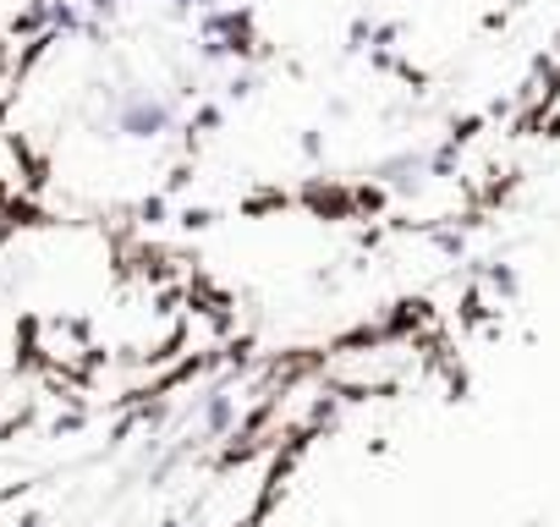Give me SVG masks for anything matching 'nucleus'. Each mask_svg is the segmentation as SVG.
Here are the masks:
<instances>
[{
  "mask_svg": "<svg viewBox=\"0 0 560 527\" xmlns=\"http://www.w3.org/2000/svg\"><path fill=\"white\" fill-rule=\"evenodd\" d=\"M116 132L121 138H132V143H154V138H165L171 127H176V105L165 99V94H154V89H127L121 99H116Z\"/></svg>",
  "mask_w": 560,
  "mask_h": 527,
  "instance_id": "nucleus-1",
  "label": "nucleus"
},
{
  "mask_svg": "<svg viewBox=\"0 0 560 527\" xmlns=\"http://www.w3.org/2000/svg\"><path fill=\"white\" fill-rule=\"evenodd\" d=\"M203 50L209 56H247L253 50V23H247V12H225V7H214V12H203Z\"/></svg>",
  "mask_w": 560,
  "mask_h": 527,
  "instance_id": "nucleus-2",
  "label": "nucleus"
},
{
  "mask_svg": "<svg viewBox=\"0 0 560 527\" xmlns=\"http://www.w3.org/2000/svg\"><path fill=\"white\" fill-rule=\"evenodd\" d=\"M28 181H34V165H28L23 143H18L12 132H0V198H7V192H23Z\"/></svg>",
  "mask_w": 560,
  "mask_h": 527,
  "instance_id": "nucleus-3",
  "label": "nucleus"
},
{
  "mask_svg": "<svg viewBox=\"0 0 560 527\" xmlns=\"http://www.w3.org/2000/svg\"><path fill=\"white\" fill-rule=\"evenodd\" d=\"M231 429H236V396H231V390H209V396H203V434L220 440V434H231Z\"/></svg>",
  "mask_w": 560,
  "mask_h": 527,
  "instance_id": "nucleus-4",
  "label": "nucleus"
},
{
  "mask_svg": "<svg viewBox=\"0 0 560 527\" xmlns=\"http://www.w3.org/2000/svg\"><path fill=\"white\" fill-rule=\"evenodd\" d=\"M176 7H187V12H214L220 0H176Z\"/></svg>",
  "mask_w": 560,
  "mask_h": 527,
  "instance_id": "nucleus-5",
  "label": "nucleus"
}]
</instances>
